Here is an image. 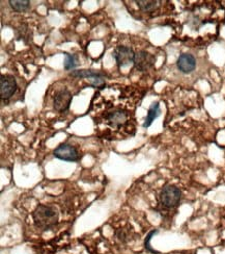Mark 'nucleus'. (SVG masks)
Listing matches in <instances>:
<instances>
[{"label":"nucleus","mask_w":225,"mask_h":254,"mask_svg":"<svg viewBox=\"0 0 225 254\" xmlns=\"http://www.w3.org/2000/svg\"><path fill=\"white\" fill-rule=\"evenodd\" d=\"M181 197H183V193L180 188L174 185H166L161 190L159 200L163 207L173 209L179 206Z\"/></svg>","instance_id":"2"},{"label":"nucleus","mask_w":225,"mask_h":254,"mask_svg":"<svg viewBox=\"0 0 225 254\" xmlns=\"http://www.w3.org/2000/svg\"><path fill=\"white\" fill-rule=\"evenodd\" d=\"M107 122L113 128H120L127 122V113L123 110H115L107 115Z\"/></svg>","instance_id":"9"},{"label":"nucleus","mask_w":225,"mask_h":254,"mask_svg":"<svg viewBox=\"0 0 225 254\" xmlns=\"http://www.w3.org/2000/svg\"><path fill=\"white\" fill-rule=\"evenodd\" d=\"M72 99L73 96L69 90H61L55 95L54 101H53V107H54V110L56 112L64 113L69 110Z\"/></svg>","instance_id":"7"},{"label":"nucleus","mask_w":225,"mask_h":254,"mask_svg":"<svg viewBox=\"0 0 225 254\" xmlns=\"http://www.w3.org/2000/svg\"><path fill=\"white\" fill-rule=\"evenodd\" d=\"M157 234H158V230H157V229L149 231L148 235L146 236V238H145V240H144V248H145V250L148 251V252H151V253H154V254H160V252L157 251V250H155V249L152 247V245H151V241H152L153 237H154L155 235H157Z\"/></svg>","instance_id":"15"},{"label":"nucleus","mask_w":225,"mask_h":254,"mask_svg":"<svg viewBox=\"0 0 225 254\" xmlns=\"http://www.w3.org/2000/svg\"><path fill=\"white\" fill-rule=\"evenodd\" d=\"M177 68L184 74H190L196 68V59L191 54L180 55L177 61Z\"/></svg>","instance_id":"8"},{"label":"nucleus","mask_w":225,"mask_h":254,"mask_svg":"<svg viewBox=\"0 0 225 254\" xmlns=\"http://www.w3.org/2000/svg\"><path fill=\"white\" fill-rule=\"evenodd\" d=\"M161 114V110H160V103L159 102H154L151 107L148 109L147 115L145 121L143 123V127L144 128H148L149 126L153 124V122L155 121L156 118H158Z\"/></svg>","instance_id":"10"},{"label":"nucleus","mask_w":225,"mask_h":254,"mask_svg":"<svg viewBox=\"0 0 225 254\" xmlns=\"http://www.w3.org/2000/svg\"><path fill=\"white\" fill-rule=\"evenodd\" d=\"M101 72L99 71H94V70H78V71H72L70 73V75L73 77H77V78H92L96 75H99Z\"/></svg>","instance_id":"14"},{"label":"nucleus","mask_w":225,"mask_h":254,"mask_svg":"<svg viewBox=\"0 0 225 254\" xmlns=\"http://www.w3.org/2000/svg\"><path fill=\"white\" fill-rule=\"evenodd\" d=\"M9 5L17 13H24L30 7V1L28 0H10Z\"/></svg>","instance_id":"12"},{"label":"nucleus","mask_w":225,"mask_h":254,"mask_svg":"<svg viewBox=\"0 0 225 254\" xmlns=\"http://www.w3.org/2000/svg\"><path fill=\"white\" fill-rule=\"evenodd\" d=\"M35 226L41 231H49L58 224L59 211L53 205L39 204L32 213Z\"/></svg>","instance_id":"1"},{"label":"nucleus","mask_w":225,"mask_h":254,"mask_svg":"<svg viewBox=\"0 0 225 254\" xmlns=\"http://www.w3.org/2000/svg\"><path fill=\"white\" fill-rule=\"evenodd\" d=\"M115 235H116V238L119 239L120 241H122V242H127V240H128V239H127V238H128V235L126 234L124 229L117 230V231L115 232Z\"/></svg>","instance_id":"16"},{"label":"nucleus","mask_w":225,"mask_h":254,"mask_svg":"<svg viewBox=\"0 0 225 254\" xmlns=\"http://www.w3.org/2000/svg\"><path fill=\"white\" fill-rule=\"evenodd\" d=\"M64 62H63V67L67 71L73 70L78 66L79 64V58L77 55H71L69 52H64Z\"/></svg>","instance_id":"11"},{"label":"nucleus","mask_w":225,"mask_h":254,"mask_svg":"<svg viewBox=\"0 0 225 254\" xmlns=\"http://www.w3.org/2000/svg\"><path fill=\"white\" fill-rule=\"evenodd\" d=\"M18 90V83L16 78L13 75H1L0 78V95L2 100H7Z\"/></svg>","instance_id":"6"},{"label":"nucleus","mask_w":225,"mask_h":254,"mask_svg":"<svg viewBox=\"0 0 225 254\" xmlns=\"http://www.w3.org/2000/svg\"><path fill=\"white\" fill-rule=\"evenodd\" d=\"M54 156L60 161L64 162H70V163H75L78 162L80 160V153L76 147H74L70 144H60L55 148L54 152H53Z\"/></svg>","instance_id":"5"},{"label":"nucleus","mask_w":225,"mask_h":254,"mask_svg":"<svg viewBox=\"0 0 225 254\" xmlns=\"http://www.w3.org/2000/svg\"><path fill=\"white\" fill-rule=\"evenodd\" d=\"M156 63V57L146 50H140L135 54L134 67L139 72H146L151 70Z\"/></svg>","instance_id":"4"},{"label":"nucleus","mask_w":225,"mask_h":254,"mask_svg":"<svg viewBox=\"0 0 225 254\" xmlns=\"http://www.w3.org/2000/svg\"><path fill=\"white\" fill-rule=\"evenodd\" d=\"M112 56L120 68H126L134 64L135 52L132 48L128 46H116L112 52Z\"/></svg>","instance_id":"3"},{"label":"nucleus","mask_w":225,"mask_h":254,"mask_svg":"<svg viewBox=\"0 0 225 254\" xmlns=\"http://www.w3.org/2000/svg\"><path fill=\"white\" fill-rule=\"evenodd\" d=\"M138 7L140 8L143 13H153L160 7V1H136Z\"/></svg>","instance_id":"13"}]
</instances>
